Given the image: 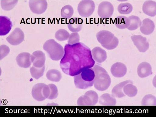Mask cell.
<instances>
[{
    "mask_svg": "<svg viewBox=\"0 0 156 117\" xmlns=\"http://www.w3.org/2000/svg\"><path fill=\"white\" fill-rule=\"evenodd\" d=\"M46 77L48 80L55 82H58L62 78L61 72L57 70H50L47 72Z\"/></svg>",
    "mask_w": 156,
    "mask_h": 117,
    "instance_id": "obj_25",
    "label": "cell"
},
{
    "mask_svg": "<svg viewBox=\"0 0 156 117\" xmlns=\"http://www.w3.org/2000/svg\"><path fill=\"white\" fill-rule=\"evenodd\" d=\"M111 71L112 74L114 77L122 78L127 73V68L124 64L118 62L112 65Z\"/></svg>",
    "mask_w": 156,
    "mask_h": 117,
    "instance_id": "obj_14",
    "label": "cell"
},
{
    "mask_svg": "<svg viewBox=\"0 0 156 117\" xmlns=\"http://www.w3.org/2000/svg\"><path fill=\"white\" fill-rule=\"evenodd\" d=\"M95 77L94 84L95 88L100 91H106L111 85L112 81L108 73L103 67L97 64L92 68Z\"/></svg>",
    "mask_w": 156,
    "mask_h": 117,
    "instance_id": "obj_2",
    "label": "cell"
},
{
    "mask_svg": "<svg viewBox=\"0 0 156 117\" xmlns=\"http://www.w3.org/2000/svg\"><path fill=\"white\" fill-rule=\"evenodd\" d=\"M73 8L70 5H66L62 8L61 14L62 18L64 19H70L74 14Z\"/></svg>",
    "mask_w": 156,
    "mask_h": 117,
    "instance_id": "obj_29",
    "label": "cell"
},
{
    "mask_svg": "<svg viewBox=\"0 0 156 117\" xmlns=\"http://www.w3.org/2000/svg\"><path fill=\"white\" fill-rule=\"evenodd\" d=\"M50 93L49 86L44 83L37 84L34 86L32 90V96L38 101H42L48 99Z\"/></svg>",
    "mask_w": 156,
    "mask_h": 117,
    "instance_id": "obj_6",
    "label": "cell"
},
{
    "mask_svg": "<svg viewBox=\"0 0 156 117\" xmlns=\"http://www.w3.org/2000/svg\"><path fill=\"white\" fill-rule=\"evenodd\" d=\"M45 69V66L41 68H37L33 66L30 68V71L32 77L37 80L44 75Z\"/></svg>",
    "mask_w": 156,
    "mask_h": 117,
    "instance_id": "obj_30",
    "label": "cell"
},
{
    "mask_svg": "<svg viewBox=\"0 0 156 117\" xmlns=\"http://www.w3.org/2000/svg\"><path fill=\"white\" fill-rule=\"evenodd\" d=\"M140 30L141 33L146 35L152 34L154 31L155 24L152 20L149 18H146L141 21Z\"/></svg>",
    "mask_w": 156,
    "mask_h": 117,
    "instance_id": "obj_17",
    "label": "cell"
},
{
    "mask_svg": "<svg viewBox=\"0 0 156 117\" xmlns=\"http://www.w3.org/2000/svg\"><path fill=\"white\" fill-rule=\"evenodd\" d=\"M43 49L49 54L50 58L53 60H61L64 55V48L54 39L47 40L43 46Z\"/></svg>",
    "mask_w": 156,
    "mask_h": 117,
    "instance_id": "obj_5",
    "label": "cell"
},
{
    "mask_svg": "<svg viewBox=\"0 0 156 117\" xmlns=\"http://www.w3.org/2000/svg\"><path fill=\"white\" fill-rule=\"evenodd\" d=\"M123 91L126 96L130 97H133L136 96L138 90L133 83H128L124 86Z\"/></svg>",
    "mask_w": 156,
    "mask_h": 117,
    "instance_id": "obj_26",
    "label": "cell"
},
{
    "mask_svg": "<svg viewBox=\"0 0 156 117\" xmlns=\"http://www.w3.org/2000/svg\"><path fill=\"white\" fill-rule=\"evenodd\" d=\"M99 100L98 95L94 91L90 90L86 92L84 95L77 100L78 105H95Z\"/></svg>",
    "mask_w": 156,
    "mask_h": 117,
    "instance_id": "obj_8",
    "label": "cell"
},
{
    "mask_svg": "<svg viewBox=\"0 0 156 117\" xmlns=\"http://www.w3.org/2000/svg\"><path fill=\"white\" fill-rule=\"evenodd\" d=\"M128 83H133V82L131 80H126L117 84L112 90V96L117 98H121L125 97L126 95L123 92V87Z\"/></svg>",
    "mask_w": 156,
    "mask_h": 117,
    "instance_id": "obj_22",
    "label": "cell"
},
{
    "mask_svg": "<svg viewBox=\"0 0 156 117\" xmlns=\"http://www.w3.org/2000/svg\"><path fill=\"white\" fill-rule=\"evenodd\" d=\"M95 2L91 0H85L80 2L77 7V10L81 17L88 18L90 17L95 11Z\"/></svg>",
    "mask_w": 156,
    "mask_h": 117,
    "instance_id": "obj_7",
    "label": "cell"
},
{
    "mask_svg": "<svg viewBox=\"0 0 156 117\" xmlns=\"http://www.w3.org/2000/svg\"><path fill=\"white\" fill-rule=\"evenodd\" d=\"M130 20L128 17L123 16H118L115 20V24L118 29H127L129 26Z\"/></svg>",
    "mask_w": 156,
    "mask_h": 117,
    "instance_id": "obj_24",
    "label": "cell"
},
{
    "mask_svg": "<svg viewBox=\"0 0 156 117\" xmlns=\"http://www.w3.org/2000/svg\"><path fill=\"white\" fill-rule=\"evenodd\" d=\"M31 59L33 66L41 68L45 66L46 57L42 51L37 50L34 52L31 55Z\"/></svg>",
    "mask_w": 156,
    "mask_h": 117,
    "instance_id": "obj_13",
    "label": "cell"
},
{
    "mask_svg": "<svg viewBox=\"0 0 156 117\" xmlns=\"http://www.w3.org/2000/svg\"><path fill=\"white\" fill-rule=\"evenodd\" d=\"M137 73L140 78H143L148 77L152 74L151 65L146 62H142L139 65Z\"/></svg>",
    "mask_w": 156,
    "mask_h": 117,
    "instance_id": "obj_19",
    "label": "cell"
},
{
    "mask_svg": "<svg viewBox=\"0 0 156 117\" xmlns=\"http://www.w3.org/2000/svg\"><path fill=\"white\" fill-rule=\"evenodd\" d=\"M114 11V7L111 2L104 1L99 5L98 14L101 18L108 19L111 17Z\"/></svg>",
    "mask_w": 156,
    "mask_h": 117,
    "instance_id": "obj_9",
    "label": "cell"
},
{
    "mask_svg": "<svg viewBox=\"0 0 156 117\" xmlns=\"http://www.w3.org/2000/svg\"><path fill=\"white\" fill-rule=\"evenodd\" d=\"M132 40L139 51L145 53L149 49L150 45L146 37L140 35H134L131 37Z\"/></svg>",
    "mask_w": 156,
    "mask_h": 117,
    "instance_id": "obj_11",
    "label": "cell"
},
{
    "mask_svg": "<svg viewBox=\"0 0 156 117\" xmlns=\"http://www.w3.org/2000/svg\"><path fill=\"white\" fill-rule=\"evenodd\" d=\"M10 49L8 46L2 45L0 47V59L1 60L8 55L9 53Z\"/></svg>",
    "mask_w": 156,
    "mask_h": 117,
    "instance_id": "obj_36",
    "label": "cell"
},
{
    "mask_svg": "<svg viewBox=\"0 0 156 117\" xmlns=\"http://www.w3.org/2000/svg\"><path fill=\"white\" fill-rule=\"evenodd\" d=\"M18 1H1V6L2 9L9 11L14 8L18 3Z\"/></svg>",
    "mask_w": 156,
    "mask_h": 117,
    "instance_id": "obj_33",
    "label": "cell"
},
{
    "mask_svg": "<svg viewBox=\"0 0 156 117\" xmlns=\"http://www.w3.org/2000/svg\"><path fill=\"white\" fill-rule=\"evenodd\" d=\"M99 103L102 105L113 106L116 104L117 101L112 95L106 93L102 95L99 97Z\"/></svg>",
    "mask_w": 156,
    "mask_h": 117,
    "instance_id": "obj_23",
    "label": "cell"
},
{
    "mask_svg": "<svg viewBox=\"0 0 156 117\" xmlns=\"http://www.w3.org/2000/svg\"><path fill=\"white\" fill-rule=\"evenodd\" d=\"M95 64L90 49L84 43L65 45L60 66L66 74L74 77L85 69L92 68Z\"/></svg>",
    "mask_w": 156,
    "mask_h": 117,
    "instance_id": "obj_1",
    "label": "cell"
},
{
    "mask_svg": "<svg viewBox=\"0 0 156 117\" xmlns=\"http://www.w3.org/2000/svg\"><path fill=\"white\" fill-rule=\"evenodd\" d=\"M128 18L130 20L129 26L127 28L129 30H136L140 26L141 21L138 16L132 15L129 16Z\"/></svg>",
    "mask_w": 156,
    "mask_h": 117,
    "instance_id": "obj_27",
    "label": "cell"
},
{
    "mask_svg": "<svg viewBox=\"0 0 156 117\" xmlns=\"http://www.w3.org/2000/svg\"><path fill=\"white\" fill-rule=\"evenodd\" d=\"M82 19L74 17L70 19L68 24V28L70 31L73 32H79L81 30L83 27Z\"/></svg>",
    "mask_w": 156,
    "mask_h": 117,
    "instance_id": "obj_21",
    "label": "cell"
},
{
    "mask_svg": "<svg viewBox=\"0 0 156 117\" xmlns=\"http://www.w3.org/2000/svg\"><path fill=\"white\" fill-rule=\"evenodd\" d=\"M142 10L144 14L150 17H154L156 15V2L152 1L145 2L142 6Z\"/></svg>",
    "mask_w": 156,
    "mask_h": 117,
    "instance_id": "obj_20",
    "label": "cell"
},
{
    "mask_svg": "<svg viewBox=\"0 0 156 117\" xmlns=\"http://www.w3.org/2000/svg\"><path fill=\"white\" fill-rule=\"evenodd\" d=\"M29 6L31 11L37 15L44 13L48 8V2L46 1H30Z\"/></svg>",
    "mask_w": 156,
    "mask_h": 117,
    "instance_id": "obj_12",
    "label": "cell"
},
{
    "mask_svg": "<svg viewBox=\"0 0 156 117\" xmlns=\"http://www.w3.org/2000/svg\"><path fill=\"white\" fill-rule=\"evenodd\" d=\"M95 77L94 71L92 69H87L79 74L74 76V82L77 88L86 89L92 86Z\"/></svg>",
    "mask_w": 156,
    "mask_h": 117,
    "instance_id": "obj_3",
    "label": "cell"
},
{
    "mask_svg": "<svg viewBox=\"0 0 156 117\" xmlns=\"http://www.w3.org/2000/svg\"><path fill=\"white\" fill-rule=\"evenodd\" d=\"M91 52L94 60L98 63H103L107 58L106 52L100 47L94 48Z\"/></svg>",
    "mask_w": 156,
    "mask_h": 117,
    "instance_id": "obj_18",
    "label": "cell"
},
{
    "mask_svg": "<svg viewBox=\"0 0 156 117\" xmlns=\"http://www.w3.org/2000/svg\"><path fill=\"white\" fill-rule=\"evenodd\" d=\"M24 38L25 35L23 31L20 28H17L6 38V40L10 45L17 46L22 43Z\"/></svg>",
    "mask_w": 156,
    "mask_h": 117,
    "instance_id": "obj_10",
    "label": "cell"
},
{
    "mask_svg": "<svg viewBox=\"0 0 156 117\" xmlns=\"http://www.w3.org/2000/svg\"><path fill=\"white\" fill-rule=\"evenodd\" d=\"M50 90V96L48 99L53 100L56 98L58 96V92L57 86L55 84H49L48 85Z\"/></svg>",
    "mask_w": 156,
    "mask_h": 117,
    "instance_id": "obj_35",
    "label": "cell"
},
{
    "mask_svg": "<svg viewBox=\"0 0 156 117\" xmlns=\"http://www.w3.org/2000/svg\"><path fill=\"white\" fill-rule=\"evenodd\" d=\"M142 105H156V97L152 94H148L145 96L142 99Z\"/></svg>",
    "mask_w": 156,
    "mask_h": 117,
    "instance_id": "obj_32",
    "label": "cell"
},
{
    "mask_svg": "<svg viewBox=\"0 0 156 117\" xmlns=\"http://www.w3.org/2000/svg\"><path fill=\"white\" fill-rule=\"evenodd\" d=\"M133 9L132 5L128 2L120 4L117 9L118 12L120 14L122 15L130 14L133 11Z\"/></svg>",
    "mask_w": 156,
    "mask_h": 117,
    "instance_id": "obj_28",
    "label": "cell"
},
{
    "mask_svg": "<svg viewBox=\"0 0 156 117\" xmlns=\"http://www.w3.org/2000/svg\"><path fill=\"white\" fill-rule=\"evenodd\" d=\"M69 36V32L64 29L58 30L56 32L55 35L56 39L60 42L68 40Z\"/></svg>",
    "mask_w": 156,
    "mask_h": 117,
    "instance_id": "obj_31",
    "label": "cell"
},
{
    "mask_svg": "<svg viewBox=\"0 0 156 117\" xmlns=\"http://www.w3.org/2000/svg\"><path fill=\"white\" fill-rule=\"evenodd\" d=\"M98 41L105 48L108 50L114 49L119 43L118 38L111 32L106 30L99 31L96 34Z\"/></svg>",
    "mask_w": 156,
    "mask_h": 117,
    "instance_id": "obj_4",
    "label": "cell"
},
{
    "mask_svg": "<svg viewBox=\"0 0 156 117\" xmlns=\"http://www.w3.org/2000/svg\"><path fill=\"white\" fill-rule=\"evenodd\" d=\"M80 36L78 32H72L69 38L68 44L71 45H73L80 42Z\"/></svg>",
    "mask_w": 156,
    "mask_h": 117,
    "instance_id": "obj_34",
    "label": "cell"
},
{
    "mask_svg": "<svg viewBox=\"0 0 156 117\" xmlns=\"http://www.w3.org/2000/svg\"><path fill=\"white\" fill-rule=\"evenodd\" d=\"M12 27V22L5 16H0V35L5 36L9 34Z\"/></svg>",
    "mask_w": 156,
    "mask_h": 117,
    "instance_id": "obj_15",
    "label": "cell"
},
{
    "mask_svg": "<svg viewBox=\"0 0 156 117\" xmlns=\"http://www.w3.org/2000/svg\"><path fill=\"white\" fill-rule=\"evenodd\" d=\"M31 57L30 54L28 53L24 52L19 54L16 58L17 64L21 68H27L32 64Z\"/></svg>",
    "mask_w": 156,
    "mask_h": 117,
    "instance_id": "obj_16",
    "label": "cell"
}]
</instances>
